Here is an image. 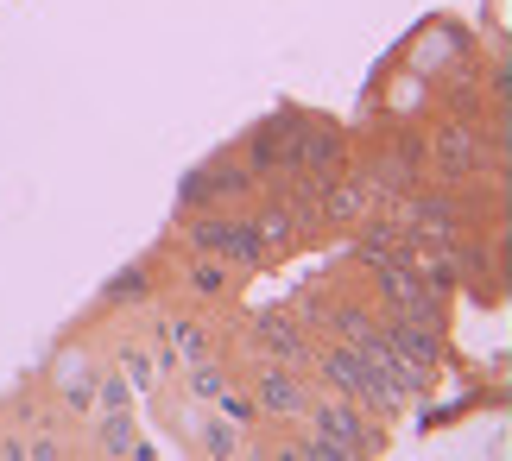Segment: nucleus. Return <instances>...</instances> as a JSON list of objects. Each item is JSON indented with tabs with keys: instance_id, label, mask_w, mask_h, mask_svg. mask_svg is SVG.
<instances>
[{
	"instance_id": "nucleus-10",
	"label": "nucleus",
	"mask_w": 512,
	"mask_h": 461,
	"mask_svg": "<svg viewBox=\"0 0 512 461\" xmlns=\"http://www.w3.org/2000/svg\"><path fill=\"white\" fill-rule=\"evenodd\" d=\"M253 335H260V348L272 354V360H304L310 348H304V329L291 323L285 310H266V316H253Z\"/></svg>"
},
{
	"instance_id": "nucleus-15",
	"label": "nucleus",
	"mask_w": 512,
	"mask_h": 461,
	"mask_svg": "<svg viewBox=\"0 0 512 461\" xmlns=\"http://www.w3.org/2000/svg\"><path fill=\"white\" fill-rule=\"evenodd\" d=\"M222 386H228V373L215 367L209 354H203V360H190V392H196V398H222Z\"/></svg>"
},
{
	"instance_id": "nucleus-21",
	"label": "nucleus",
	"mask_w": 512,
	"mask_h": 461,
	"mask_svg": "<svg viewBox=\"0 0 512 461\" xmlns=\"http://www.w3.org/2000/svg\"><path fill=\"white\" fill-rule=\"evenodd\" d=\"M121 373L133 379V392H146V386H152V360H146L140 348H127V354H121Z\"/></svg>"
},
{
	"instance_id": "nucleus-8",
	"label": "nucleus",
	"mask_w": 512,
	"mask_h": 461,
	"mask_svg": "<svg viewBox=\"0 0 512 461\" xmlns=\"http://www.w3.org/2000/svg\"><path fill=\"white\" fill-rule=\"evenodd\" d=\"M95 379H102V367H95L89 354H64L57 360V398H64L70 411H95Z\"/></svg>"
},
{
	"instance_id": "nucleus-6",
	"label": "nucleus",
	"mask_w": 512,
	"mask_h": 461,
	"mask_svg": "<svg viewBox=\"0 0 512 461\" xmlns=\"http://www.w3.org/2000/svg\"><path fill=\"white\" fill-rule=\"evenodd\" d=\"M291 171L317 177V184H336L342 177V133L336 127H298V139H291Z\"/></svg>"
},
{
	"instance_id": "nucleus-7",
	"label": "nucleus",
	"mask_w": 512,
	"mask_h": 461,
	"mask_svg": "<svg viewBox=\"0 0 512 461\" xmlns=\"http://www.w3.org/2000/svg\"><path fill=\"white\" fill-rule=\"evenodd\" d=\"M253 405H260V417H304L310 392H304V379L291 373V367H266V373H260V392H253Z\"/></svg>"
},
{
	"instance_id": "nucleus-11",
	"label": "nucleus",
	"mask_w": 512,
	"mask_h": 461,
	"mask_svg": "<svg viewBox=\"0 0 512 461\" xmlns=\"http://www.w3.org/2000/svg\"><path fill=\"white\" fill-rule=\"evenodd\" d=\"M405 228H418L430 240H449L456 234V209H449L443 196H405Z\"/></svg>"
},
{
	"instance_id": "nucleus-13",
	"label": "nucleus",
	"mask_w": 512,
	"mask_h": 461,
	"mask_svg": "<svg viewBox=\"0 0 512 461\" xmlns=\"http://www.w3.org/2000/svg\"><path fill=\"white\" fill-rule=\"evenodd\" d=\"M165 342L184 354V360H203L209 354V335H203V323H190V316H171V323H165Z\"/></svg>"
},
{
	"instance_id": "nucleus-14",
	"label": "nucleus",
	"mask_w": 512,
	"mask_h": 461,
	"mask_svg": "<svg viewBox=\"0 0 512 461\" xmlns=\"http://www.w3.org/2000/svg\"><path fill=\"white\" fill-rule=\"evenodd\" d=\"M323 323H329V329H342V342H348V348H361L367 335H373V316H367V310H354V304L336 310V316H323Z\"/></svg>"
},
{
	"instance_id": "nucleus-22",
	"label": "nucleus",
	"mask_w": 512,
	"mask_h": 461,
	"mask_svg": "<svg viewBox=\"0 0 512 461\" xmlns=\"http://www.w3.org/2000/svg\"><path fill=\"white\" fill-rule=\"evenodd\" d=\"M26 455L32 461H57V455H64V436H57V430H38V436H26Z\"/></svg>"
},
{
	"instance_id": "nucleus-2",
	"label": "nucleus",
	"mask_w": 512,
	"mask_h": 461,
	"mask_svg": "<svg viewBox=\"0 0 512 461\" xmlns=\"http://www.w3.org/2000/svg\"><path fill=\"white\" fill-rule=\"evenodd\" d=\"M310 417V430L323 436V443H336L342 455H373V449H386V436L380 430H367V417L354 398H323V405H304Z\"/></svg>"
},
{
	"instance_id": "nucleus-17",
	"label": "nucleus",
	"mask_w": 512,
	"mask_h": 461,
	"mask_svg": "<svg viewBox=\"0 0 512 461\" xmlns=\"http://www.w3.org/2000/svg\"><path fill=\"white\" fill-rule=\"evenodd\" d=\"M127 297H146V266H127L121 278L102 285V304H127Z\"/></svg>"
},
{
	"instance_id": "nucleus-18",
	"label": "nucleus",
	"mask_w": 512,
	"mask_h": 461,
	"mask_svg": "<svg viewBox=\"0 0 512 461\" xmlns=\"http://www.w3.org/2000/svg\"><path fill=\"white\" fill-rule=\"evenodd\" d=\"M253 234H260L266 247H285V240H291V209H285V203H279V209H266L260 222H253Z\"/></svg>"
},
{
	"instance_id": "nucleus-5",
	"label": "nucleus",
	"mask_w": 512,
	"mask_h": 461,
	"mask_svg": "<svg viewBox=\"0 0 512 461\" xmlns=\"http://www.w3.org/2000/svg\"><path fill=\"white\" fill-rule=\"evenodd\" d=\"M424 158H437L443 177H475V171H487V139L468 127V120H456V127H443L424 146Z\"/></svg>"
},
{
	"instance_id": "nucleus-16",
	"label": "nucleus",
	"mask_w": 512,
	"mask_h": 461,
	"mask_svg": "<svg viewBox=\"0 0 512 461\" xmlns=\"http://www.w3.org/2000/svg\"><path fill=\"white\" fill-rule=\"evenodd\" d=\"M253 177L247 171H203V190H209V203H228V196H247Z\"/></svg>"
},
{
	"instance_id": "nucleus-9",
	"label": "nucleus",
	"mask_w": 512,
	"mask_h": 461,
	"mask_svg": "<svg viewBox=\"0 0 512 461\" xmlns=\"http://www.w3.org/2000/svg\"><path fill=\"white\" fill-rule=\"evenodd\" d=\"M373 203H380V190H373L367 177H361V184H348V177H336V184L323 190V215H329V222H367V215H373Z\"/></svg>"
},
{
	"instance_id": "nucleus-19",
	"label": "nucleus",
	"mask_w": 512,
	"mask_h": 461,
	"mask_svg": "<svg viewBox=\"0 0 512 461\" xmlns=\"http://www.w3.org/2000/svg\"><path fill=\"white\" fill-rule=\"evenodd\" d=\"M215 411H222L228 424H253V417H260V405H253V398H241L234 386H222V398H215Z\"/></svg>"
},
{
	"instance_id": "nucleus-12",
	"label": "nucleus",
	"mask_w": 512,
	"mask_h": 461,
	"mask_svg": "<svg viewBox=\"0 0 512 461\" xmlns=\"http://www.w3.org/2000/svg\"><path fill=\"white\" fill-rule=\"evenodd\" d=\"M102 449L108 455H152V443L133 436V405L127 411H102Z\"/></svg>"
},
{
	"instance_id": "nucleus-3",
	"label": "nucleus",
	"mask_w": 512,
	"mask_h": 461,
	"mask_svg": "<svg viewBox=\"0 0 512 461\" xmlns=\"http://www.w3.org/2000/svg\"><path fill=\"white\" fill-rule=\"evenodd\" d=\"M190 247L228 259V266H260L266 259V240L253 234V222H190Z\"/></svg>"
},
{
	"instance_id": "nucleus-4",
	"label": "nucleus",
	"mask_w": 512,
	"mask_h": 461,
	"mask_svg": "<svg viewBox=\"0 0 512 461\" xmlns=\"http://www.w3.org/2000/svg\"><path fill=\"white\" fill-rule=\"evenodd\" d=\"M298 127H304V114H272L260 133L247 139V165H253V177H285L291 171V139H298Z\"/></svg>"
},
{
	"instance_id": "nucleus-20",
	"label": "nucleus",
	"mask_w": 512,
	"mask_h": 461,
	"mask_svg": "<svg viewBox=\"0 0 512 461\" xmlns=\"http://www.w3.org/2000/svg\"><path fill=\"white\" fill-rule=\"evenodd\" d=\"M190 285L203 291V297H222V291H228V272L215 266V259H203V266H190Z\"/></svg>"
},
{
	"instance_id": "nucleus-1",
	"label": "nucleus",
	"mask_w": 512,
	"mask_h": 461,
	"mask_svg": "<svg viewBox=\"0 0 512 461\" xmlns=\"http://www.w3.org/2000/svg\"><path fill=\"white\" fill-rule=\"evenodd\" d=\"M317 373H323V379H329V386H336L342 398H354V405H367V411H386V417H399V411H405V398L392 392L386 379L373 373V367H367V360L354 354L348 342H342V348H329V354L317 360Z\"/></svg>"
}]
</instances>
